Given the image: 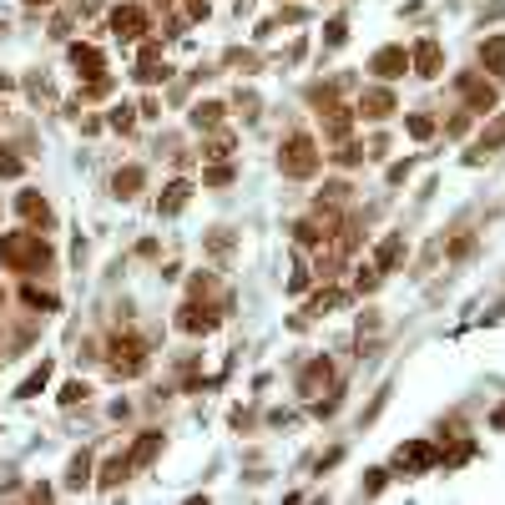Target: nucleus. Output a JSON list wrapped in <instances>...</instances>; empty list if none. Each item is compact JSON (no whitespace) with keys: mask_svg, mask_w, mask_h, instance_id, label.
<instances>
[{"mask_svg":"<svg viewBox=\"0 0 505 505\" xmlns=\"http://www.w3.org/2000/svg\"><path fill=\"white\" fill-rule=\"evenodd\" d=\"M0 258L6 263H46V248H40V238H6L0 243Z\"/></svg>","mask_w":505,"mask_h":505,"instance_id":"obj_1","label":"nucleus"},{"mask_svg":"<svg viewBox=\"0 0 505 505\" xmlns=\"http://www.w3.org/2000/svg\"><path fill=\"white\" fill-rule=\"evenodd\" d=\"M313 167H319V157H313V142H308V137H293V142H288V157H283V172L303 177V172H313Z\"/></svg>","mask_w":505,"mask_h":505,"instance_id":"obj_2","label":"nucleus"},{"mask_svg":"<svg viewBox=\"0 0 505 505\" xmlns=\"http://www.w3.org/2000/svg\"><path fill=\"white\" fill-rule=\"evenodd\" d=\"M112 26H116V36L132 40V36H142V31H146V15H142L137 6H126V10H116V15H112Z\"/></svg>","mask_w":505,"mask_h":505,"instance_id":"obj_3","label":"nucleus"},{"mask_svg":"<svg viewBox=\"0 0 505 505\" xmlns=\"http://www.w3.org/2000/svg\"><path fill=\"white\" fill-rule=\"evenodd\" d=\"M414 66H419V76H439V46L435 40H425V46L414 51Z\"/></svg>","mask_w":505,"mask_h":505,"instance_id":"obj_4","label":"nucleus"},{"mask_svg":"<svg viewBox=\"0 0 505 505\" xmlns=\"http://www.w3.org/2000/svg\"><path fill=\"white\" fill-rule=\"evenodd\" d=\"M359 107H364V116H374V121H379V116H389V112H394V96H389V91H369Z\"/></svg>","mask_w":505,"mask_h":505,"instance_id":"obj_5","label":"nucleus"},{"mask_svg":"<svg viewBox=\"0 0 505 505\" xmlns=\"http://www.w3.org/2000/svg\"><path fill=\"white\" fill-rule=\"evenodd\" d=\"M71 61H76V71H81V76H101V51L76 46V51H71Z\"/></svg>","mask_w":505,"mask_h":505,"instance_id":"obj_6","label":"nucleus"},{"mask_svg":"<svg viewBox=\"0 0 505 505\" xmlns=\"http://www.w3.org/2000/svg\"><path fill=\"white\" fill-rule=\"evenodd\" d=\"M405 66H409L405 51H379V56H374V71H379V76H399Z\"/></svg>","mask_w":505,"mask_h":505,"instance_id":"obj_7","label":"nucleus"},{"mask_svg":"<svg viewBox=\"0 0 505 505\" xmlns=\"http://www.w3.org/2000/svg\"><path fill=\"white\" fill-rule=\"evenodd\" d=\"M480 56H485L490 61V66L505 76V36H495V40H485V51H480Z\"/></svg>","mask_w":505,"mask_h":505,"instance_id":"obj_8","label":"nucleus"},{"mask_svg":"<svg viewBox=\"0 0 505 505\" xmlns=\"http://www.w3.org/2000/svg\"><path fill=\"white\" fill-rule=\"evenodd\" d=\"M182 202H187V182H177V187H167V202H162V207H167V213H177V207H182Z\"/></svg>","mask_w":505,"mask_h":505,"instance_id":"obj_9","label":"nucleus"},{"mask_svg":"<svg viewBox=\"0 0 505 505\" xmlns=\"http://www.w3.org/2000/svg\"><path fill=\"white\" fill-rule=\"evenodd\" d=\"M137 182H142V172H121V177H116V193H121V197H132V187H137Z\"/></svg>","mask_w":505,"mask_h":505,"instance_id":"obj_10","label":"nucleus"},{"mask_svg":"<svg viewBox=\"0 0 505 505\" xmlns=\"http://www.w3.org/2000/svg\"><path fill=\"white\" fill-rule=\"evenodd\" d=\"M86 470H91V460H86V455H81V460H76V465H71V485H81V480H86Z\"/></svg>","mask_w":505,"mask_h":505,"instance_id":"obj_11","label":"nucleus"},{"mask_svg":"<svg viewBox=\"0 0 505 505\" xmlns=\"http://www.w3.org/2000/svg\"><path fill=\"white\" fill-rule=\"evenodd\" d=\"M15 172H20V162L15 157H0V177H15Z\"/></svg>","mask_w":505,"mask_h":505,"instance_id":"obj_12","label":"nucleus"},{"mask_svg":"<svg viewBox=\"0 0 505 505\" xmlns=\"http://www.w3.org/2000/svg\"><path fill=\"white\" fill-rule=\"evenodd\" d=\"M26 6H46V0H26Z\"/></svg>","mask_w":505,"mask_h":505,"instance_id":"obj_13","label":"nucleus"}]
</instances>
